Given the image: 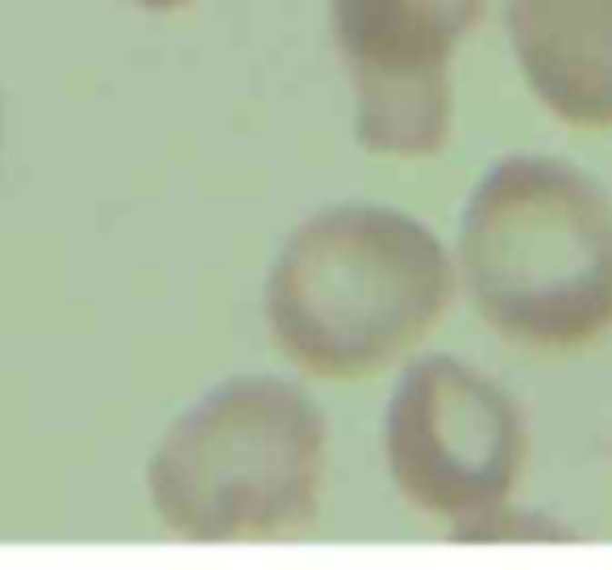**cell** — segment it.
I'll return each mask as SVG.
<instances>
[{"mask_svg":"<svg viewBox=\"0 0 612 570\" xmlns=\"http://www.w3.org/2000/svg\"><path fill=\"white\" fill-rule=\"evenodd\" d=\"M455 300V266L400 208L342 205L308 216L267 279V321L300 371L358 379L416 345Z\"/></svg>","mask_w":612,"mask_h":570,"instance_id":"obj_1","label":"cell"},{"mask_svg":"<svg viewBox=\"0 0 612 570\" xmlns=\"http://www.w3.org/2000/svg\"><path fill=\"white\" fill-rule=\"evenodd\" d=\"M458 250L475 308L508 342L558 355L612 329V200L571 163L500 158L467 200Z\"/></svg>","mask_w":612,"mask_h":570,"instance_id":"obj_2","label":"cell"},{"mask_svg":"<svg viewBox=\"0 0 612 570\" xmlns=\"http://www.w3.org/2000/svg\"><path fill=\"white\" fill-rule=\"evenodd\" d=\"M321 475V408L287 379L246 375L171 425L146 483L184 541H279L313 525Z\"/></svg>","mask_w":612,"mask_h":570,"instance_id":"obj_3","label":"cell"},{"mask_svg":"<svg viewBox=\"0 0 612 570\" xmlns=\"http://www.w3.org/2000/svg\"><path fill=\"white\" fill-rule=\"evenodd\" d=\"M384 445L400 495L429 516L458 521L455 533L471 537L513 495L529 429L521 404L496 379L458 358L429 355L400 375Z\"/></svg>","mask_w":612,"mask_h":570,"instance_id":"obj_4","label":"cell"},{"mask_svg":"<svg viewBox=\"0 0 612 570\" xmlns=\"http://www.w3.org/2000/svg\"><path fill=\"white\" fill-rule=\"evenodd\" d=\"M487 0H334L337 59L355 84V134L366 150L437 155L450 134V59Z\"/></svg>","mask_w":612,"mask_h":570,"instance_id":"obj_5","label":"cell"},{"mask_svg":"<svg viewBox=\"0 0 612 570\" xmlns=\"http://www.w3.org/2000/svg\"><path fill=\"white\" fill-rule=\"evenodd\" d=\"M504 30L554 117L583 129L612 125V0H508Z\"/></svg>","mask_w":612,"mask_h":570,"instance_id":"obj_6","label":"cell"},{"mask_svg":"<svg viewBox=\"0 0 612 570\" xmlns=\"http://www.w3.org/2000/svg\"><path fill=\"white\" fill-rule=\"evenodd\" d=\"M142 9H155V13H167V9H179V5H188V0H138Z\"/></svg>","mask_w":612,"mask_h":570,"instance_id":"obj_7","label":"cell"}]
</instances>
